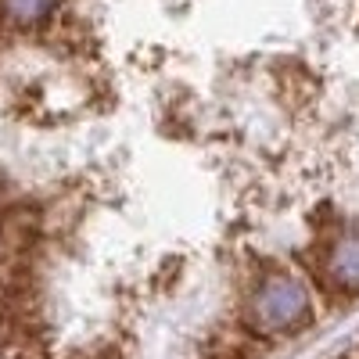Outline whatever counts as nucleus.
I'll return each instance as SVG.
<instances>
[{"instance_id":"obj_1","label":"nucleus","mask_w":359,"mask_h":359,"mask_svg":"<svg viewBox=\"0 0 359 359\" xmlns=\"http://www.w3.org/2000/svg\"><path fill=\"white\" fill-rule=\"evenodd\" d=\"M241 320L252 331L273 338V334H298L302 327H309L313 313H309V294L294 277H287L284 269L269 266L259 277V287L252 291L248 306L241 313Z\"/></svg>"},{"instance_id":"obj_2","label":"nucleus","mask_w":359,"mask_h":359,"mask_svg":"<svg viewBox=\"0 0 359 359\" xmlns=\"http://www.w3.org/2000/svg\"><path fill=\"white\" fill-rule=\"evenodd\" d=\"M323 266L331 269V277L338 284H345L348 291H359V233L334 237V241L327 245Z\"/></svg>"},{"instance_id":"obj_3","label":"nucleus","mask_w":359,"mask_h":359,"mask_svg":"<svg viewBox=\"0 0 359 359\" xmlns=\"http://www.w3.org/2000/svg\"><path fill=\"white\" fill-rule=\"evenodd\" d=\"M334 359H348V355H334Z\"/></svg>"}]
</instances>
